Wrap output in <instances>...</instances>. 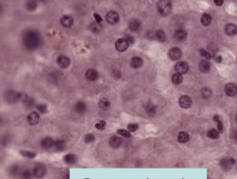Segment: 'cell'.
<instances>
[{
  "instance_id": "6da1fadb",
  "label": "cell",
  "mask_w": 237,
  "mask_h": 179,
  "mask_svg": "<svg viewBox=\"0 0 237 179\" xmlns=\"http://www.w3.org/2000/svg\"><path fill=\"white\" fill-rule=\"evenodd\" d=\"M22 39L24 47L29 51L35 50L40 47L42 42V38L39 32L33 29L27 30L23 33Z\"/></svg>"
},
{
  "instance_id": "7a4b0ae2",
  "label": "cell",
  "mask_w": 237,
  "mask_h": 179,
  "mask_svg": "<svg viewBox=\"0 0 237 179\" xmlns=\"http://www.w3.org/2000/svg\"><path fill=\"white\" fill-rule=\"evenodd\" d=\"M4 98L7 102L10 103H16L18 101H23L25 103L29 99L25 93L22 92H17L15 90H8L5 93Z\"/></svg>"
},
{
  "instance_id": "3957f363",
  "label": "cell",
  "mask_w": 237,
  "mask_h": 179,
  "mask_svg": "<svg viewBox=\"0 0 237 179\" xmlns=\"http://www.w3.org/2000/svg\"><path fill=\"white\" fill-rule=\"evenodd\" d=\"M236 164V160L232 157H226L220 159L219 161V165L220 168L225 172H230L232 170L233 167Z\"/></svg>"
},
{
  "instance_id": "277c9868",
  "label": "cell",
  "mask_w": 237,
  "mask_h": 179,
  "mask_svg": "<svg viewBox=\"0 0 237 179\" xmlns=\"http://www.w3.org/2000/svg\"><path fill=\"white\" fill-rule=\"evenodd\" d=\"M171 6L170 1H159L157 4V9L158 11L162 15H167L168 14L170 13L171 11Z\"/></svg>"
},
{
  "instance_id": "5b68a950",
  "label": "cell",
  "mask_w": 237,
  "mask_h": 179,
  "mask_svg": "<svg viewBox=\"0 0 237 179\" xmlns=\"http://www.w3.org/2000/svg\"><path fill=\"white\" fill-rule=\"evenodd\" d=\"M46 173H47V169H46L45 166L42 165V164H39V165H36L33 169L32 171L33 176L38 179H41L43 178L46 175Z\"/></svg>"
},
{
  "instance_id": "8992f818",
  "label": "cell",
  "mask_w": 237,
  "mask_h": 179,
  "mask_svg": "<svg viewBox=\"0 0 237 179\" xmlns=\"http://www.w3.org/2000/svg\"><path fill=\"white\" fill-rule=\"evenodd\" d=\"M129 43L128 40L125 38H119L116 40L115 43L116 49L119 52H125L129 47Z\"/></svg>"
},
{
  "instance_id": "52a82bcc",
  "label": "cell",
  "mask_w": 237,
  "mask_h": 179,
  "mask_svg": "<svg viewBox=\"0 0 237 179\" xmlns=\"http://www.w3.org/2000/svg\"><path fill=\"white\" fill-rule=\"evenodd\" d=\"M106 21L110 24H116L119 22L120 15L116 11H111L108 13L106 16Z\"/></svg>"
},
{
  "instance_id": "ba28073f",
  "label": "cell",
  "mask_w": 237,
  "mask_h": 179,
  "mask_svg": "<svg viewBox=\"0 0 237 179\" xmlns=\"http://www.w3.org/2000/svg\"><path fill=\"white\" fill-rule=\"evenodd\" d=\"M100 74L99 72L94 69H88L85 73V77L88 81H95L98 79Z\"/></svg>"
},
{
  "instance_id": "9c48e42d",
  "label": "cell",
  "mask_w": 237,
  "mask_h": 179,
  "mask_svg": "<svg viewBox=\"0 0 237 179\" xmlns=\"http://www.w3.org/2000/svg\"><path fill=\"white\" fill-rule=\"evenodd\" d=\"M123 142V139H122L121 137L117 136V135L112 136V137H110L109 141H108L109 146L111 148H113V149L119 148L122 145Z\"/></svg>"
},
{
  "instance_id": "30bf717a",
  "label": "cell",
  "mask_w": 237,
  "mask_h": 179,
  "mask_svg": "<svg viewBox=\"0 0 237 179\" xmlns=\"http://www.w3.org/2000/svg\"><path fill=\"white\" fill-rule=\"evenodd\" d=\"M179 106L183 108H189L191 106L192 100L190 97L187 95H183L179 99Z\"/></svg>"
},
{
  "instance_id": "8fae6325",
  "label": "cell",
  "mask_w": 237,
  "mask_h": 179,
  "mask_svg": "<svg viewBox=\"0 0 237 179\" xmlns=\"http://www.w3.org/2000/svg\"><path fill=\"white\" fill-rule=\"evenodd\" d=\"M175 68L176 72L178 74H184L187 73L189 70V65L186 62L181 61L177 63L175 65Z\"/></svg>"
},
{
  "instance_id": "7c38bea8",
  "label": "cell",
  "mask_w": 237,
  "mask_h": 179,
  "mask_svg": "<svg viewBox=\"0 0 237 179\" xmlns=\"http://www.w3.org/2000/svg\"><path fill=\"white\" fill-rule=\"evenodd\" d=\"M57 64L62 69H66L70 64V60L68 57L65 56H60L57 58Z\"/></svg>"
},
{
  "instance_id": "4fadbf2b",
  "label": "cell",
  "mask_w": 237,
  "mask_h": 179,
  "mask_svg": "<svg viewBox=\"0 0 237 179\" xmlns=\"http://www.w3.org/2000/svg\"><path fill=\"white\" fill-rule=\"evenodd\" d=\"M27 121L31 126H35L38 124L40 120V116L37 112H32L27 116Z\"/></svg>"
},
{
  "instance_id": "5bb4252c",
  "label": "cell",
  "mask_w": 237,
  "mask_h": 179,
  "mask_svg": "<svg viewBox=\"0 0 237 179\" xmlns=\"http://www.w3.org/2000/svg\"><path fill=\"white\" fill-rule=\"evenodd\" d=\"M225 92L228 96H235L237 95V85L234 83H228L225 85Z\"/></svg>"
},
{
  "instance_id": "9a60e30c",
  "label": "cell",
  "mask_w": 237,
  "mask_h": 179,
  "mask_svg": "<svg viewBox=\"0 0 237 179\" xmlns=\"http://www.w3.org/2000/svg\"><path fill=\"white\" fill-rule=\"evenodd\" d=\"M73 17L70 15H64L60 19L61 24L65 28L71 27L73 24Z\"/></svg>"
},
{
  "instance_id": "2e32d148",
  "label": "cell",
  "mask_w": 237,
  "mask_h": 179,
  "mask_svg": "<svg viewBox=\"0 0 237 179\" xmlns=\"http://www.w3.org/2000/svg\"><path fill=\"white\" fill-rule=\"evenodd\" d=\"M54 140L51 137H44V138L42 139L40 142V145L43 149H49L50 148H52V147H54Z\"/></svg>"
},
{
  "instance_id": "e0dca14e",
  "label": "cell",
  "mask_w": 237,
  "mask_h": 179,
  "mask_svg": "<svg viewBox=\"0 0 237 179\" xmlns=\"http://www.w3.org/2000/svg\"><path fill=\"white\" fill-rule=\"evenodd\" d=\"M168 55L170 59L173 60H177L182 56V51L177 47H174V48H172L169 51Z\"/></svg>"
},
{
  "instance_id": "ac0fdd59",
  "label": "cell",
  "mask_w": 237,
  "mask_h": 179,
  "mask_svg": "<svg viewBox=\"0 0 237 179\" xmlns=\"http://www.w3.org/2000/svg\"><path fill=\"white\" fill-rule=\"evenodd\" d=\"M143 61L142 58L139 56H134L130 60V66L134 69L140 68L143 65Z\"/></svg>"
},
{
  "instance_id": "d6986e66",
  "label": "cell",
  "mask_w": 237,
  "mask_h": 179,
  "mask_svg": "<svg viewBox=\"0 0 237 179\" xmlns=\"http://www.w3.org/2000/svg\"><path fill=\"white\" fill-rule=\"evenodd\" d=\"M74 109H75V112L79 114H83L86 111L87 106L83 101H77L76 104L75 105Z\"/></svg>"
},
{
  "instance_id": "ffe728a7",
  "label": "cell",
  "mask_w": 237,
  "mask_h": 179,
  "mask_svg": "<svg viewBox=\"0 0 237 179\" xmlns=\"http://www.w3.org/2000/svg\"><path fill=\"white\" fill-rule=\"evenodd\" d=\"M225 32L227 35L230 36L236 35L237 34V26L235 25L234 24H227L225 28Z\"/></svg>"
},
{
  "instance_id": "44dd1931",
  "label": "cell",
  "mask_w": 237,
  "mask_h": 179,
  "mask_svg": "<svg viewBox=\"0 0 237 179\" xmlns=\"http://www.w3.org/2000/svg\"><path fill=\"white\" fill-rule=\"evenodd\" d=\"M63 160L65 163L67 165H74L77 161V156L73 154H66L65 156L63 157Z\"/></svg>"
},
{
  "instance_id": "7402d4cb",
  "label": "cell",
  "mask_w": 237,
  "mask_h": 179,
  "mask_svg": "<svg viewBox=\"0 0 237 179\" xmlns=\"http://www.w3.org/2000/svg\"><path fill=\"white\" fill-rule=\"evenodd\" d=\"M190 139V136L185 131H181L177 135V141L179 143H187Z\"/></svg>"
},
{
  "instance_id": "603a6c76",
  "label": "cell",
  "mask_w": 237,
  "mask_h": 179,
  "mask_svg": "<svg viewBox=\"0 0 237 179\" xmlns=\"http://www.w3.org/2000/svg\"><path fill=\"white\" fill-rule=\"evenodd\" d=\"M141 27V22L139 19H134L129 23V28L131 32H137Z\"/></svg>"
},
{
  "instance_id": "cb8c5ba5",
  "label": "cell",
  "mask_w": 237,
  "mask_h": 179,
  "mask_svg": "<svg viewBox=\"0 0 237 179\" xmlns=\"http://www.w3.org/2000/svg\"><path fill=\"white\" fill-rule=\"evenodd\" d=\"M99 107L100 109L103 110V111H106L108 109V108L111 106V103H110L109 100L106 98H102L100 99L98 103Z\"/></svg>"
},
{
  "instance_id": "d4e9b609",
  "label": "cell",
  "mask_w": 237,
  "mask_h": 179,
  "mask_svg": "<svg viewBox=\"0 0 237 179\" xmlns=\"http://www.w3.org/2000/svg\"><path fill=\"white\" fill-rule=\"evenodd\" d=\"M187 38V33L183 29L177 30L174 34V38L177 41H183Z\"/></svg>"
},
{
  "instance_id": "484cf974",
  "label": "cell",
  "mask_w": 237,
  "mask_h": 179,
  "mask_svg": "<svg viewBox=\"0 0 237 179\" xmlns=\"http://www.w3.org/2000/svg\"><path fill=\"white\" fill-rule=\"evenodd\" d=\"M146 112L149 116L154 117L157 112V107L152 103L149 102L146 106Z\"/></svg>"
},
{
  "instance_id": "4316f807",
  "label": "cell",
  "mask_w": 237,
  "mask_h": 179,
  "mask_svg": "<svg viewBox=\"0 0 237 179\" xmlns=\"http://www.w3.org/2000/svg\"><path fill=\"white\" fill-rule=\"evenodd\" d=\"M54 147L57 151H63L65 148V142L63 139H57L54 141Z\"/></svg>"
},
{
  "instance_id": "83f0119b",
  "label": "cell",
  "mask_w": 237,
  "mask_h": 179,
  "mask_svg": "<svg viewBox=\"0 0 237 179\" xmlns=\"http://www.w3.org/2000/svg\"><path fill=\"white\" fill-rule=\"evenodd\" d=\"M199 68L203 73H207L210 70V65L207 60H202L199 64Z\"/></svg>"
},
{
  "instance_id": "f1b7e54d",
  "label": "cell",
  "mask_w": 237,
  "mask_h": 179,
  "mask_svg": "<svg viewBox=\"0 0 237 179\" xmlns=\"http://www.w3.org/2000/svg\"><path fill=\"white\" fill-rule=\"evenodd\" d=\"M154 36L155 38L160 42H165L166 40V36L165 32L161 29H159L157 32H154Z\"/></svg>"
},
{
  "instance_id": "f546056e",
  "label": "cell",
  "mask_w": 237,
  "mask_h": 179,
  "mask_svg": "<svg viewBox=\"0 0 237 179\" xmlns=\"http://www.w3.org/2000/svg\"><path fill=\"white\" fill-rule=\"evenodd\" d=\"M89 29L94 34H99L102 29L101 24L97 22H93L91 24H90Z\"/></svg>"
},
{
  "instance_id": "4dcf8cb0",
  "label": "cell",
  "mask_w": 237,
  "mask_h": 179,
  "mask_svg": "<svg viewBox=\"0 0 237 179\" xmlns=\"http://www.w3.org/2000/svg\"><path fill=\"white\" fill-rule=\"evenodd\" d=\"M211 16L208 13H204L201 17V23L204 26H209L211 22Z\"/></svg>"
},
{
  "instance_id": "1f68e13d",
  "label": "cell",
  "mask_w": 237,
  "mask_h": 179,
  "mask_svg": "<svg viewBox=\"0 0 237 179\" xmlns=\"http://www.w3.org/2000/svg\"><path fill=\"white\" fill-rule=\"evenodd\" d=\"M9 172L11 176H13V177L17 176L18 174L20 172V167L18 165L11 166V167H10Z\"/></svg>"
},
{
  "instance_id": "d6a6232c",
  "label": "cell",
  "mask_w": 237,
  "mask_h": 179,
  "mask_svg": "<svg viewBox=\"0 0 237 179\" xmlns=\"http://www.w3.org/2000/svg\"><path fill=\"white\" fill-rule=\"evenodd\" d=\"M172 83L175 85L180 84V83H182V82L183 81V76H182V75L180 74H174L172 77Z\"/></svg>"
},
{
  "instance_id": "836d02e7",
  "label": "cell",
  "mask_w": 237,
  "mask_h": 179,
  "mask_svg": "<svg viewBox=\"0 0 237 179\" xmlns=\"http://www.w3.org/2000/svg\"><path fill=\"white\" fill-rule=\"evenodd\" d=\"M21 155L23 157L27 158H34L36 156V153L34 152H30V151H25V150H22L20 152Z\"/></svg>"
},
{
  "instance_id": "e575fe53",
  "label": "cell",
  "mask_w": 237,
  "mask_h": 179,
  "mask_svg": "<svg viewBox=\"0 0 237 179\" xmlns=\"http://www.w3.org/2000/svg\"><path fill=\"white\" fill-rule=\"evenodd\" d=\"M207 136H208V137H209L210 139H217L219 138L220 137V135H219V132H218V131H216L215 129H211L208 131V133H207Z\"/></svg>"
},
{
  "instance_id": "d590c367",
  "label": "cell",
  "mask_w": 237,
  "mask_h": 179,
  "mask_svg": "<svg viewBox=\"0 0 237 179\" xmlns=\"http://www.w3.org/2000/svg\"><path fill=\"white\" fill-rule=\"evenodd\" d=\"M37 6L38 4L36 1H28L26 3V8L30 11H35L36 8H37Z\"/></svg>"
},
{
  "instance_id": "8d00e7d4",
  "label": "cell",
  "mask_w": 237,
  "mask_h": 179,
  "mask_svg": "<svg viewBox=\"0 0 237 179\" xmlns=\"http://www.w3.org/2000/svg\"><path fill=\"white\" fill-rule=\"evenodd\" d=\"M33 176L32 172L29 170H24L20 174V176L22 179H32Z\"/></svg>"
},
{
  "instance_id": "74e56055",
  "label": "cell",
  "mask_w": 237,
  "mask_h": 179,
  "mask_svg": "<svg viewBox=\"0 0 237 179\" xmlns=\"http://www.w3.org/2000/svg\"><path fill=\"white\" fill-rule=\"evenodd\" d=\"M117 133L120 135L123 136V137H126V138H129L131 136L129 131H127L125 129H119V130H118V131H117Z\"/></svg>"
},
{
  "instance_id": "f35d334b",
  "label": "cell",
  "mask_w": 237,
  "mask_h": 179,
  "mask_svg": "<svg viewBox=\"0 0 237 179\" xmlns=\"http://www.w3.org/2000/svg\"><path fill=\"white\" fill-rule=\"evenodd\" d=\"M95 139V137L94 136V135L92 133H88L85 136L84 142H85V143L89 144V143H91V142H94Z\"/></svg>"
},
{
  "instance_id": "ab89813d",
  "label": "cell",
  "mask_w": 237,
  "mask_h": 179,
  "mask_svg": "<svg viewBox=\"0 0 237 179\" xmlns=\"http://www.w3.org/2000/svg\"><path fill=\"white\" fill-rule=\"evenodd\" d=\"M37 109H38V111L40 113H42V114H45V113H47V111H48V110H47V105L43 104V103L38 105Z\"/></svg>"
},
{
  "instance_id": "60d3db41",
  "label": "cell",
  "mask_w": 237,
  "mask_h": 179,
  "mask_svg": "<svg viewBox=\"0 0 237 179\" xmlns=\"http://www.w3.org/2000/svg\"><path fill=\"white\" fill-rule=\"evenodd\" d=\"M202 95L204 98H209L211 95V90L207 88H205L202 90Z\"/></svg>"
},
{
  "instance_id": "b9f144b4",
  "label": "cell",
  "mask_w": 237,
  "mask_h": 179,
  "mask_svg": "<svg viewBox=\"0 0 237 179\" xmlns=\"http://www.w3.org/2000/svg\"><path fill=\"white\" fill-rule=\"evenodd\" d=\"M106 125V121H104V120H102L100 121V122L97 123L96 124H95V128H96L97 129H98V130H100V131H102L104 129H105V126Z\"/></svg>"
},
{
  "instance_id": "7bdbcfd3",
  "label": "cell",
  "mask_w": 237,
  "mask_h": 179,
  "mask_svg": "<svg viewBox=\"0 0 237 179\" xmlns=\"http://www.w3.org/2000/svg\"><path fill=\"white\" fill-rule=\"evenodd\" d=\"M139 129V124H129L127 126V129L129 132H135Z\"/></svg>"
},
{
  "instance_id": "ee69618b",
  "label": "cell",
  "mask_w": 237,
  "mask_h": 179,
  "mask_svg": "<svg viewBox=\"0 0 237 179\" xmlns=\"http://www.w3.org/2000/svg\"><path fill=\"white\" fill-rule=\"evenodd\" d=\"M200 54H201L202 56H203L204 58L207 59V60H209V59H211V54H209V52H207V51L205 50V49H200Z\"/></svg>"
},
{
  "instance_id": "f6af8a7d",
  "label": "cell",
  "mask_w": 237,
  "mask_h": 179,
  "mask_svg": "<svg viewBox=\"0 0 237 179\" xmlns=\"http://www.w3.org/2000/svg\"><path fill=\"white\" fill-rule=\"evenodd\" d=\"M93 16H94L95 20H96L97 22L100 23V22H102V20H103L101 16H100L99 14H98V13H94V14H93Z\"/></svg>"
},
{
  "instance_id": "bcb514c9",
  "label": "cell",
  "mask_w": 237,
  "mask_h": 179,
  "mask_svg": "<svg viewBox=\"0 0 237 179\" xmlns=\"http://www.w3.org/2000/svg\"><path fill=\"white\" fill-rule=\"evenodd\" d=\"M218 130L219 131L220 133H222L223 131V123H222L221 121H218Z\"/></svg>"
},
{
  "instance_id": "7dc6e473",
  "label": "cell",
  "mask_w": 237,
  "mask_h": 179,
  "mask_svg": "<svg viewBox=\"0 0 237 179\" xmlns=\"http://www.w3.org/2000/svg\"><path fill=\"white\" fill-rule=\"evenodd\" d=\"M126 39L128 40V42H129V44H133L134 42V37H132V36H127Z\"/></svg>"
},
{
  "instance_id": "c3c4849f",
  "label": "cell",
  "mask_w": 237,
  "mask_h": 179,
  "mask_svg": "<svg viewBox=\"0 0 237 179\" xmlns=\"http://www.w3.org/2000/svg\"><path fill=\"white\" fill-rule=\"evenodd\" d=\"M214 3L217 5V6H222V5L223 4V0H215Z\"/></svg>"
},
{
  "instance_id": "681fc988",
  "label": "cell",
  "mask_w": 237,
  "mask_h": 179,
  "mask_svg": "<svg viewBox=\"0 0 237 179\" xmlns=\"http://www.w3.org/2000/svg\"><path fill=\"white\" fill-rule=\"evenodd\" d=\"M232 137H233V139H234V140L237 141V131H234V132L233 133V134H232Z\"/></svg>"
},
{
  "instance_id": "f907efd6",
  "label": "cell",
  "mask_w": 237,
  "mask_h": 179,
  "mask_svg": "<svg viewBox=\"0 0 237 179\" xmlns=\"http://www.w3.org/2000/svg\"><path fill=\"white\" fill-rule=\"evenodd\" d=\"M213 120L214 121H216V122H218V121H219L220 119V117L218 115H215L213 117Z\"/></svg>"
},
{
  "instance_id": "816d5d0a",
  "label": "cell",
  "mask_w": 237,
  "mask_h": 179,
  "mask_svg": "<svg viewBox=\"0 0 237 179\" xmlns=\"http://www.w3.org/2000/svg\"><path fill=\"white\" fill-rule=\"evenodd\" d=\"M215 61L217 62V63H220L222 62V57L221 56H218L216 58H215Z\"/></svg>"
},
{
  "instance_id": "f5cc1de1",
  "label": "cell",
  "mask_w": 237,
  "mask_h": 179,
  "mask_svg": "<svg viewBox=\"0 0 237 179\" xmlns=\"http://www.w3.org/2000/svg\"><path fill=\"white\" fill-rule=\"evenodd\" d=\"M236 122H237V115H236Z\"/></svg>"
},
{
  "instance_id": "db71d44e",
  "label": "cell",
  "mask_w": 237,
  "mask_h": 179,
  "mask_svg": "<svg viewBox=\"0 0 237 179\" xmlns=\"http://www.w3.org/2000/svg\"><path fill=\"white\" fill-rule=\"evenodd\" d=\"M207 179H211V178H209V177H208V178H207Z\"/></svg>"
},
{
  "instance_id": "11a10c76",
  "label": "cell",
  "mask_w": 237,
  "mask_h": 179,
  "mask_svg": "<svg viewBox=\"0 0 237 179\" xmlns=\"http://www.w3.org/2000/svg\"><path fill=\"white\" fill-rule=\"evenodd\" d=\"M236 170H237V165H236Z\"/></svg>"
}]
</instances>
